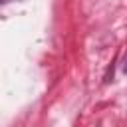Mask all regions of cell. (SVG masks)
I'll return each mask as SVG.
<instances>
[{
	"mask_svg": "<svg viewBox=\"0 0 127 127\" xmlns=\"http://www.w3.org/2000/svg\"><path fill=\"white\" fill-rule=\"evenodd\" d=\"M123 71H125V73H127V62H125V67H123Z\"/></svg>",
	"mask_w": 127,
	"mask_h": 127,
	"instance_id": "6da1fadb",
	"label": "cell"
},
{
	"mask_svg": "<svg viewBox=\"0 0 127 127\" xmlns=\"http://www.w3.org/2000/svg\"><path fill=\"white\" fill-rule=\"evenodd\" d=\"M0 4H2V0H0Z\"/></svg>",
	"mask_w": 127,
	"mask_h": 127,
	"instance_id": "7a4b0ae2",
	"label": "cell"
}]
</instances>
